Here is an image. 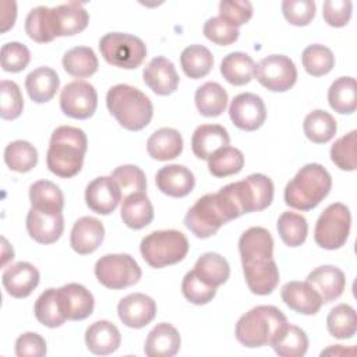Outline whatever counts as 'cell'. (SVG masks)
I'll return each mask as SVG.
<instances>
[{
  "label": "cell",
  "mask_w": 357,
  "mask_h": 357,
  "mask_svg": "<svg viewBox=\"0 0 357 357\" xmlns=\"http://www.w3.org/2000/svg\"><path fill=\"white\" fill-rule=\"evenodd\" d=\"M146 151L156 160H170L183 151V138L176 128L163 127L151 134L146 141Z\"/></svg>",
  "instance_id": "d6a6232c"
},
{
  "label": "cell",
  "mask_w": 357,
  "mask_h": 357,
  "mask_svg": "<svg viewBox=\"0 0 357 357\" xmlns=\"http://www.w3.org/2000/svg\"><path fill=\"white\" fill-rule=\"evenodd\" d=\"M286 315L275 305H257L240 317L236 324V339L245 347L268 346Z\"/></svg>",
  "instance_id": "5b68a950"
},
{
  "label": "cell",
  "mask_w": 357,
  "mask_h": 357,
  "mask_svg": "<svg viewBox=\"0 0 357 357\" xmlns=\"http://www.w3.org/2000/svg\"><path fill=\"white\" fill-rule=\"evenodd\" d=\"M332 188L329 172L319 163L303 166L286 184L284 202L298 211H310L321 204Z\"/></svg>",
  "instance_id": "277c9868"
},
{
  "label": "cell",
  "mask_w": 357,
  "mask_h": 357,
  "mask_svg": "<svg viewBox=\"0 0 357 357\" xmlns=\"http://www.w3.org/2000/svg\"><path fill=\"white\" fill-rule=\"evenodd\" d=\"M31 61L29 49L20 42H7L1 46V67L7 73H20Z\"/></svg>",
  "instance_id": "f5cc1de1"
},
{
  "label": "cell",
  "mask_w": 357,
  "mask_h": 357,
  "mask_svg": "<svg viewBox=\"0 0 357 357\" xmlns=\"http://www.w3.org/2000/svg\"><path fill=\"white\" fill-rule=\"evenodd\" d=\"M26 230L36 243L53 244L61 237L64 230L63 213L31 206L26 215Z\"/></svg>",
  "instance_id": "d6986e66"
},
{
  "label": "cell",
  "mask_w": 357,
  "mask_h": 357,
  "mask_svg": "<svg viewBox=\"0 0 357 357\" xmlns=\"http://www.w3.org/2000/svg\"><path fill=\"white\" fill-rule=\"evenodd\" d=\"M57 300L66 319L82 321L93 312V296L79 283H67L57 289Z\"/></svg>",
  "instance_id": "2e32d148"
},
{
  "label": "cell",
  "mask_w": 357,
  "mask_h": 357,
  "mask_svg": "<svg viewBox=\"0 0 357 357\" xmlns=\"http://www.w3.org/2000/svg\"><path fill=\"white\" fill-rule=\"evenodd\" d=\"M1 6V32H7L10 28H13L17 17V4L15 1H7L3 0L0 3Z\"/></svg>",
  "instance_id": "94428289"
},
{
  "label": "cell",
  "mask_w": 357,
  "mask_h": 357,
  "mask_svg": "<svg viewBox=\"0 0 357 357\" xmlns=\"http://www.w3.org/2000/svg\"><path fill=\"white\" fill-rule=\"evenodd\" d=\"M112 178L119 184L121 195L127 197L132 192H145L146 178L145 173L134 165H123L113 170Z\"/></svg>",
  "instance_id": "681fc988"
},
{
  "label": "cell",
  "mask_w": 357,
  "mask_h": 357,
  "mask_svg": "<svg viewBox=\"0 0 357 357\" xmlns=\"http://www.w3.org/2000/svg\"><path fill=\"white\" fill-rule=\"evenodd\" d=\"M238 216L240 213L231 199L219 190L201 197L185 213L184 225L195 237L208 238L216 234L223 225Z\"/></svg>",
  "instance_id": "7a4b0ae2"
},
{
  "label": "cell",
  "mask_w": 357,
  "mask_h": 357,
  "mask_svg": "<svg viewBox=\"0 0 357 357\" xmlns=\"http://www.w3.org/2000/svg\"><path fill=\"white\" fill-rule=\"evenodd\" d=\"M106 106L117 123L130 131L145 128L153 116L151 99L138 88L117 84L106 93Z\"/></svg>",
  "instance_id": "3957f363"
},
{
  "label": "cell",
  "mask_w": 357,
  "mask_h": 357,
  "mask_svg": "<svg viewBox=\"0 0 357 357\" xmlns=\"http://www.w3.org/2000/svg\"><path fill=\"white\" fill-rule=\"evenodd\" d=\"M307 282L317 290L322 303H331L343 294L346 287L344 273L333 265L315 268L307 276Z\"/></svg>",
  "instance_id": "d4e9b609"
},
{
  "label": "cell",
  "mask_w": 357,
  "mask_h": 357,
  "mask_svg": "<svg viewBox=\"0 0 357 357\" xmlns=\"http://www.w3.org/2000/svg\"><path fill=\"white\" fill-rule=\"evenodd\" d=\"M305 137L314 144H325L331 141L337 130L336 120L325 110L317 109L310 112L303 123Z\"/></svg>",
  "instance_id": "ab89813d"
},
{
  "label": "cell",
  "mask_w": 357,
  "mask_h": 357,
  "mask_svg": "<svg viewBox=\"0 0 357 357\" xmlns=\"http://www.w3.org/2000/svg\"><path fill=\"white\" fill-rule=\"evenodd\" d=\"M155 181L163 194L174 198L188 195L195 185L192 172L183 165H167L159 169Z\"/></svg>",
  "instance_id": "cb8c5ba5"
},
{
  "label": "cell",
  "mask_w": 357,
  "mask_h": 357,
  "mask_svg": "<svg viewBox=\"0 0 357 357\" xmlns=\"http://www.w3.org/2000/svg\"><path fill=\"white\" fill-rule=\"evenodd\" d=\"M326 354H335V356H343V354H354V349H346L342 344H335L328 347L326 350H324L321 353V356H326Z\"/></svg>",
  "instance_id": "6125c7cd"
},
{
  "label": "cell",
  "mask_w": 357,
  "mask_h": 357,
  "mask_svg": "<svg viewBox=\"0 0 357 357\" xmlns=\"http://www.w3.org/2000/svg\"><path fill=\"white\" fill-rule=\"evenodd\" d=\"M63 67L67 74L75 78H86L98 71L99 61L95 52L88 46H77L63 56Z\"/></svg>",
  "instance_id": "74e56055"
},
{
  "label": "cell",
  "mask_w": 357,
  "mask_h": 357,
  "mask_svg": "<svg viewBox=\"0 0 357 357\" xmlns=\"http://www.w3.org/2000/svg\"><path fill=\"white\" fill-rule=\"evenodd\" d=\"M257 81L272 92H286L297 81V68L284 54H271L254 66Z\"/></svg>",
  "instance_id": "8fae6325"
},
{
  "label": "cell",
  "mask_w": 357,
  "mask_h": 357,
  "mask_svg": "<svg viewBox=\"0 0 357 357\" xmlns=\"http://www.w3.org/2000/svg\"><path fill=\"white\" fill-rule=\"evenodd\" d=\"M95 275L105 287L120 290L138 283L142 272L131 255L106 254L96 261Z\"/></svg>",
  "instance_id": "30bf717a"
},
{
  "label": "cell",
  "mask_w": 357,
  "mask_h": 357,
  "mask_svg": "<svg viewBox=\"0 0 357 357\" xmlns=\"http://www.w3.org/2000/svg\"><path fill=\"white\" fill-rule=\"evenodd\" d=\"M123 223L134 230L148 226L153 219V206L146 192H132L124 197L120 211Z\"/></svg>",
  "instance_id": "f546056e"
},
{
  "label": "cell",
  "mask_w": 357,
  "mask_h": 357,
  "mask_svg": "<svg viewBox=\"0 0 357 357\" xmlns=\"http://www.w3.org/2000/svg\"><path fill=\"white\" fill-rule=\"evenodd\" d=\"M227 130L219 124H201L191 137V149L198 159L208 160L211 155L222 146L229 145Z\"/></svg>",
  "instance_id": "83f0119b"
},
{
  "label": "cell",
  "mask_w": 357,
  "mask_h": 357,
  "mask_svg": "<svg viewBox=\"0 0 357 357\" xmlns=\"http://www.w3.org/2000/svg\"><path fill=\"white\" fill-rule=\"evenodd\" d=\"M315 3L311 0H284L282 1V13L284 18L296 26L308 25L315 17Z\"/></svg>",
  "instance_id": "11a10c76"
},
{
  "label": "cell",
  "mask_w": 357,
  "mask_h": 357,
  "mask_svg": "<svg viewBox=\"0 0 357 357\" xmlns=\"http://www.w3.org/2000/svg\"><path fill=\"white\" fill-rule=\"evenodd\" d=\"M301 61L304 70L310 75L322 77L333 68L335 56L329 47L319 43H314L303 50Z\"/></svg>",
  "instance_id": "7dc6e473"
},
{
  "label": "cell",
  "mask_w": 357,
  "mask_h": 357,
  "mask_svg": "<svg viewBox=\"0 0 357 357\" xmlns=\"http://www.w3.org/2000/svg\"><path fill=\"white\" fill-rule=\"evenodd\" d=\"M252 4L247 0H223L219 3V17L238 28L252 17Z\"/></svg>",
  "instance_id": "9f6ffc18"
},
{
  "label": "cell",
  "mask_w": 357,
  "mask_h": 357,
  "mask_svg": "<svg viewBox=\"0 0 357 357\" xmlns=\"http://www.w3.org/2000/svg\"><path fill=\"white\" fill-rule=\"evenodd\" d=\"M98 106V93L92 84L75 79L68 82L60 93V107L68 117L85 120L89 119Z\"/></svg>",
  "instance_id": "7c38bea8"
},
{
  "label": "cell",
  "mask_w": 357,
  "mask_h": 357,
  "mask_svg": "<svg viewBox=\"0 0 357 357\" xmlns=\"http://www.w3.org/2000/svg\"><path fill=\"white\" fill-rule=\"evenodd\" d=\"M187 237L174 229L155 230L141 240L139 251L152 268H163L183 261L188 252Z\"/></svg>",
  "instance_id": "8992f818"
},
{
  "label": "cell",
  "mask_w": 357,
  "mask_h": 357,
  "mask_svg": "<svg viewBox=\"0 0 357 357\" xmlns=\"http://www.w3.org/2000/svg\"><path fill=\"white\" fill-rule=\"evenodd\" d=\"M39 271L29 262L20 261L3 271L1 282L6 291L15 298L28 297L39 284Z\"/></svg>",
  "instance_id": "ffe728a7"
},
{
  "label": "cell",
  "mask_w": 357,
  "mask_h": 357,
  "mask_svg": "<svg viewBox=\"0 0 357 357\" xmlns=\"http://www.w3.org/2000/svg\"><path fill=\"white\" fill-rule=\"evenodd\" d=\"M280 296L290 310L303 315H315L324 304L317 290L307 280L287 282L283 284Z\"/></svg>",
  "instance_id": "7402d4cb"
},
{
  "label": "cell",
  "mask_w": 357,
  "mask_h": 357,
  "mask_svg": "<svg viewBox=\"0 0 357 357\" xmlns=\"http://www.w3.org/2000/svg\"><path fill=\"white\" fill-rule=\"evenodd\" d=\"M46 20L50 36H71L82 32L88 22L89 14L81 3L70 1L46 10Z\"/></svg>",
  "instance_id": "4fadbf2b"
},
{
  "label": "cell",
  "mask_w": 357,
  "mask_h": 357,
  "mask_svg": "<svg viewBox=\"0 0 357 357\" xmlns=\"http://www.w3.org/2000/svg\"><path fill=\"white\" fill-rule=\"evenodd\" d=\"M121 191L112 176L93 178L85 188V202L91 211L99 215L112 213L121 201Z\"/></svg>",
  "instance_id": "ac0fdd59"
},
{
  "label": "cell",
  "mask_w": 357,
  "mask_h": 357,
  "mask_svg": "<svg viewBox=\"0 0 357 357\" xmlns=\"http://www.w3.org/2000/svg\"><path fill=\"white\" fill-rule=\"evenodd\" d=\"M198 112L205 117L220 116L227 106V92L225 88L213 81L205 82L197 88L194 95Z\"/></svg>",
  "instance_id": "e575fe53"
},
{
  "label": "cell",
  "mask_w": 357,
  "mask_h": 357,
  "mask_svg": "<svg viewBox=\"0 0 357 357\" xmlns=\"http://www.w3.org/2000/svg\"><path fill=\"white\" fill-rule=\"evenodd\" d=\"M248 289L258 296L271 294L279 283V269L273 258H255L241 261Z\"/></svg>",
  "instance_id": "9a60e30c"
},
{
  "label": "cell",
  "mask_w": 357,
  "mask_h": 357,
  "mask_svg": "<svg viewBox=\"0 0 357 357\" xmlns=\"http://www.w3.org/2000/svg\"><path fill=\"white\" fill-rule=\"evenodd\" d=\"M88 148L85 132L73 126L57 127L50 137L46 153L47 169L61 177L70 178L79 173Z\"/></svg>",
  "instance_id": "6da1fadb"
},
{
  "label": "cell",
  "mask_w": 357,
  "mask_h": 357,
  "mask_svg": "<svg viewBox=\"0 0 357 357\" xmlns=\"http://www.w3.org/2000/svg\"><path fill=\"white\" fill-rule=\"evenodd\" d=\"M99 50L109 64L126 70L139 67L146 57V46L142 39L123 32L103 35L99 40Z\"/></svg>",
  "instance_id": "ba28073f"
},
{
  "label": "cell",
  "mask_w": 357,
  "mask_h": 357,
  "mask_svg": "<svg viewBox=\"0 0 357 357\" xmlns=\"http://www.w3.org/2000/svg\"><path fill=\"white\" fill-rule=\"evenodd\" d=\"M121 342L117 326L106 319L91 324L85 331V344L88 350L96 356H107L114 353Z\"/></svg>",
  "instance_id": "484cf974"
},
{
  "label": "cell",
  "mask_w": 357,
  "mask_h": 357,
  "mask_svg": "<svg viewBox=\"0 0 357 357\" xmlns=\"http://www.w3.org/2000/svg\"><path fill=\"white\" fill-rule=\"evenodd\" d=\"M244 166V155L234 146H222L208 159V169L215 177H227L237 174Z\"/></svg>",
  "instance_id": "b9f144b4"
},
{
  "label": "cell",
  "mask_w": 357,
  "mask_h": 357,
  "mask_svg": "<svg viewBox=\"0 0 357 357\" xmlns=\"http://www.w3.org/2000/svg\"><path fill=\"white\" fill-rule=\"evenodd\" d=\"M241 261L273 257V238L265 227L254 226L247 229L238 240Z\"/></svg>",
  "instance_id": "1f68e13d"
},
{
  "label": "cell",
  "mask_w": 357,
  "mask_h": 357,
  "mask_svg": "<svg viewBox=\"0 0 357 357\" xmlns=\"http://www.w3.org/2000/svg\"><path fill=\"white\" fill-rule=\"evenodd\" d=\"M192 271L205 284L216 289L226 283L230 276L229 262L216 252L202 254L197 259Z\"/></svg>",
  "instance_id": "836d02e7"
},
{
  "label": "cell",
  "mask_w": 357,
  "mask_h": 357,
  "mask_svg": "<svg viewBox=\"0 0 357 357\" xmlns=\"http://www.w3.org/2000/svg\"><path fill=\"white\" fill-rule=\"evenodd\" d=\"M204 35L213 43L219 46H229L238 39V28L230 25L225 20L218 17H211L204 24Z\"/></svg>",
  "instance_id": "db71d44e"
},
{
  "label": "cell",
  "mask_w": 357,
  "mask_h": 357,
  "mask_svg": "<svg viewBox=\"0 0 357 357\" xmlns=\"http://www.w3.org/2000/svg\"><path fill=\"white\" fill-rule=\"evenodd\" d=\"M4 162L11 170L18 173H26L36 166L38 151L31 142L17 139L6 146Z\"/></svg>",
  "instance_id": "7bdbcfd3"
},
{
  "label": "cell",
  "mask_w": 357,
  "mask_h": 357,
  "mask_svg": "<svg viewBox=\"0 0 357 357\" xmlns=\"http://www.w3.org/2000/svg\"><path fill=\"white\" fill-rule=\"evenodd\" d=\"M29 201L32 208L50 212H61L64 208V195L59 185L49 180L35 181L29 187Z\"/></svg>",
  "instance_id": "60d3db41"
},
{
  "label": "cell",
  "mask_w": 357,
  "mask_h": 357,
  "mask_svg": "<svg viewBox=\"0 0 357 357\" xmlns=\"http://www.w3.org/2000/svg\"><path fill=\"white\" fill-rule=\"evenodd\" d=\"M233 202L240 216L268 208L273 201V183L261 173L247 176L244 180L230 183L220 188Z\"/></svg>",
  "instance_id": "52a82bcc"
},
{
  "label": "cell",
  "mask_w": 357,
  "mask_h": 357,
  "mask_svg": "<svg viewBox=\"0 0 357 357\" xmlns=\"http://www.w3.org/2000/svg\"><path fill=\"white\" fill-rule=\"evenodd\" d=\"M1 109L0 116L3 120H14L20 117L24 109V99L20 86L14 81L3 79L0 84Z\"/></svg>",
  "instance_id": "f907efd6"
},
{
  "label": "cell",
  "mask_w": 357,
  "mask_h": 357,
  "mask_svg": "<svg viewBox=\"0 0 357 357\" xmlns=\"http://www.w3.org/2000/svg\"><path fill=\"white\" fill-rule=\"evenodd\" d=\"M59 86L60 78L50 67H38L25 78V89L36 103L49 102L59 91Z\"/></svg>",
  "instance_id": "4dcf8cb0"
},
{
  "label": "cell",
  "mask_w": 357,
  "mask_h": 357,
  "mask_svg": "<svg viewBox=\"0 0 357 357\" xmlns=\"http://www.w3.org/2000/svg\"><path fill=\"white\" fill-rule=\"evenodd\" d=\"M15 354L18 357H43L46 354V342L39 333L25 332L15 340Z\"/></svg>",
  "instance_id": "91938a15"
},
{
  "label": "cell",
  "mask_w": 357,
  "mask_h": 357,
  "mask_svg": "<svg viewBox=\"0 0 357 357\" xmlns=\"http://www.w3.org/2000/svg\"><path fill=\"white\" fill-rule=\"evenodd\" d=\"M278 233L282 241L289 247L301 245L308 234V223L305 218L296 212H283L278 219Z\"/></svg>",
  "instance_id": "f6af8a7d"
},
{
  "label": "cell",
  "mask_w": 357,
  "mask_h": 357,
  "mask_svg": "<svg viewBox=\"0 0 357 357\" xmlns=\"http://www.w3.org/2000/svg\"><path fill=\"white\" fill-rule=\"evenodd\" d=\"M229 116L237 128L255 131L265 123L266 107L261 96L244 92L233 98L229 106Z\"/></svg>",
  "instance_id": "5bb4252c"
},
{
  "label": "cell",
  "mask_w": 357,
  "mask_h": 357,
  "mask_svg": "<svg viewBox=\"0 0 357 357\" xmlns=\"http://www.w3.org/2000/svg\"><path fill=\"white\" fill-rule=\"evenodd\" d=\"M356 148H357V131L353 130L349 134L335 141V144L331 148V160L340 170L353 172L357 167Z\"/></svg>",
  "instance_id": "c3c4849f"
},
{
  "label": "cell",
  "mask_w": 357,
  "mask_h": 357,
  "mask_svg": "<svg viewBox=\"0 0 357 357\" xmlns=\"http://www.w3.org/2000/svg\"><path fill=\"white\" fill-rule=\"evenodd\" d=\"M269 346L280 357H303L308 350V337L300 326L286 322L275 333Z\"/></svg>",
  "instance_id": "f1b7e54d"
},
{
  "label": "cell",
  "mask_w": 357,
  "mask_h": 357,
  "mask_svg": "<svg viewBox=\"0 0 357 357\" xmlns=\"http://www.w3.org/2000/svg\"><path fill=\"white\" fill-rule=\"evenodd\" d=\"M180 64L187 77L198 79L211 73L213 67V56L211 50L202 45H190L181 52Z\"/></svg>",
  "instance_id": "f35d334b"
},
{
  "label": "cell",
  "mask_w": 357,
  "mask_h": 357,
  "mask_svg": "<svg viewBox=\"0 0 357 357\" xmlns=\"http://www.w3.org/2000/svg\"><path fill=\"white\" fill-rule=\"evenodd\" d=\"M180 344L178 331L167 322H160L148 333L144 351L148 357H172L180 350Z\"/></svg>",
  "instance_id": "4316f807"
},
{
  "label": "cell",
  "mask_w": 357,
  "mask_h": 357,
  "mask_svg": "<svg viewBox=\"0 0 357 357\" xmlns=\"http://www.w3.org/2000/svg\"><path fill=\"white\" fill-rule=\"evenodd\" d=\"M351 8L353 4L349 0H326L322 7V15L328 25L342 28L350 21Z\"/></svg>",
  "instance_id": "680465c9"
},
{
  "label": "cell",
  "mask_w": 357,
  "mask_h": 357,
  "mask_svg": "<svg viewBox=\"0 0 357 357\" xmlns=\"http://www.w3.org/2000/svg\"><path fill=\"white\" fill-rule=\"evenodd\" d=\"M181 291L183 296L192 304L197 305H204L209 303L215 294H216V287L205 284L195 273L194 271H190L185 273L183 282H181Z\"/></svg>",
  "instance_id": "816d5d0a"
},
{
  "label": "cell",
  "mask_w": 357,
  "mask_h": 357,
  "mask_svg": "<svg viewBox=\"0 0 357 357\" xmlns=\"http://www.w3.org/2000/svg\"><path fill=\"white\" fill-rule=\"evenodd\" d=\"M46 8L47 7L45 6H38L32 8L25 18V32L32 40L38 43H49L53 40L47 29Z\"/></svg>",
  "instance_id": "6f0895ef"
},
{
  "label": "cell",
  "mask_w": 357,
  "mask_h": 357,
  "mask_svg": "<svg viewBox=\"0 0 357 357\" xmlns=\"http://www.w3.org/2000/svg\"><path fill=\"white\" fill-rule=\"evenodd\" d=\"M254 60L243 52H231L220 63V74L231 85H245L254 77Z\"/></svg>",
  "instance_id": "d590c367"
},
{
  "label": "cell",
  "mask_w": 357,
  "mask_h": 357,
  "mask_svg": "<svg viewBox=\"0 0 357 357\" xmlns=\"http://www.w3.org/2000/svg\"><path fill=\"white\" fill-rule=\"evenodd\" d=\"M33 312L36 319L47 328H59L64 324L66 317L60 310L57 300V289L45 290L35 301Z\"/></svg>",
  "instance_id": "bcb514c9"
},
{
  "label": "cell",
  "mask_w": 357,
  "mask_h": 357,
  "mask_svg": "<svg viewBox=\"0 0 357 357\" xmlns=\"http://www.w3.org/2000/svg\"><path fill=\"white\" fill-rule=\"evenodd\" d=\"M142 77L149 89L160 96L173 93L180 81L174 64L163 56L153 57L144 68Z\"/></svg>",
  "instance_id": "44dd1931"
},
{
  "label": "cell",
  "mask_w": 357,
  "mask_h": 357,
  "mask_svg": "<svg viewBox=\"0 0 357 357\" xmlns=\"http://www.w3.org/2000/svg\"><path fill=\"white\" fill-rule=\"evenodd\" d=\"M328 332L336 339H350L357 331L356 310L349 304L333 307L326 318Z\"/></svg>",
  "instance_id": "ee69618b"
},
{
  "label": "cell",
  "mask_w": 357,
  "mask_h": 357,
  "mask_svg": "<svg viewBox=\"0 0 357 357\" xmlns=\"http://www.w3.org/2000/svg\"><path fill=\"white\" fill-rule=\"evenodd\" d=\"M351 226V215L349 208L342 202H333L319 215L314 240L325 250H337L344 245Z\"/></svg>",
  "instance_id": "9c48e42d"
},
{
  "label": "cell",
  "mask_w": 357,
  "mask_h": 357,
  "mask_svg": "<svg viewBox=\"0 0 357 357\" xmlns=\"http://www.w3.org/2000/svg\"><path fill=\"white\" fill-rule=\"evenodd\" d=\"M329 106L340 113L350 114L357 107V86L353 77H339L328 89Z\"/></svg>",
  "instance_id": "8d00e7d4"
},
{
  "label": "cell",
  "mask_w": 357,
  "mask_h": 357,
  "mask_svg": "<svg viewBox=\"0 0 357 357\" xmlns=\"http://www.w3.org/2000/svg\"><path fill=\"white\" fill-rule=\"evenodd\" d=\"M156 303L144 293H132L123 297L117 304L120 321L134 329H141L151 324L156 315Z\"/></svg>",
  "instance_id": "e0dca14e"
},
{
  "label": "cell",
  "mask_w": 357,
  "mask_h": 357,
  "mask_svg": "<svg viewBox=\"0 0 357 357\" xmlns=\"http://www.w3.org/2000/svg\"><path fill=\"white\" fill-rule=\"evenodd\" d=\"M103 238L105 227L102 222L93 216H82L71 229L70 245L77 254L86 255L96 251Z\"/></svg>",
  "instance_id": "603a6c76"
}]
</instances>
